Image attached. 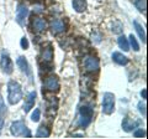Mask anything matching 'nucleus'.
Instances as JSON below:
<instances>
[{
	"label": "nucleus",
	"mask_w": 148,
	"mask_h": 139,
	"mask_svg": "<svg viewBox=\"0 0 148 139\" xmlns=\"http://www.w3.org/2000/svg\"><path fill=\"white\" fill-rule=\"evenodd\" d=\"M22 98L21 86L15 81H10L8 83V101L10 104H16Z\"/></svg>",
	"instance_id": "f257e3e1"
},
{
	"label": "nucleus",
	"mask_w": 148,
	"mask_h": 139,
	"mask_svg": "<svg viewBox=\"0 0 148 139\" xmlns=\"http://www.w3.org/2000/svg\"><path fill=\"white\" fill-rule=\"evenodd\" d=\"M11 134H14V136H22V137H26V138H31V132L30 129L26 127V124L22 122V120H16V122H14L11 124Z\"/></svg>",
	"instance_id": "f03ea898"
},
{
	"label": "nucleus",
	"mask_w": 148,
	"mask_h": 139,
	"mask_svg": "<svg viewBox=\"0 0 148 139\" xmlns=\"http://www.w3.org/2000/svg\"><path fill=\"white\" fill-rule=\"evenodd\" d=\"M115 109V96L110 92H106L103 96V112L105 114L114 113Z\"/></svg>",
	"instance_id": "7ed1b4c3"
},
{
	"label": "nucleus",
	"mask_w": 148,
	"mask_h": 139,
	"mask_svg": "<svg viewBox=\"0 0 148 139\" xmlns=\"http://www.w3.org/2000/svg\"><path fill=\"white\" fill-rule=\"evenodd\" d=\"M92 118V108L89 106H83L80 107V120H79V126L85 128L90 124Z\"/></svg>",
	"instance_id": "20e7f679"
},
{
	"label": "nucleus",
	"mask_w": 148,
	"mask_h": 139,
	"mask_svg": "<svg viewBox=\"0 0 148 139\" xmlns=\"http://www.w3.org/2000/svg\"><path fill=\"white\" fill-rule=\"evenodd\" d=\"M84 67L86 72L94 73L99 71V60L95 56H86L84 58Z\"/></svg>",
	"instance_id": "39448f33"
},
{
	"label": "nucleus",
	"mask_w": 148,
	"mask_h": 139,
	"mask_svg": "<svg viewBox=\"0 0 148 139\" xmlns=\"http://www.w3.org/2000/svg\"><path fill=\"white\" fill-rule=\"evenodd\" d=\"M45 86H46V88L51 92H57L59 90V81L56 76H49V77H47V80H46Z\"/></svg>",
	"instance_id": "423d86ee"
},
{
	"label": "nucleus",
	"mask_w": 148,
	"mask_h": 139,
	"mask_svg": "<svg viewBox=\"0 0 148 139\" xmlns=\"http://www.w3.org/2000/svg\"><path fill=\"white\" fill-rule=\"evenodd\" d=\"M0 65H1L3 71L5 72L6 75H10V73L12 72V62H11L10 57H9L6 54L1 55V61H0Z\"/></svg>",
	"instance_id": "0eeeda50"
},
{
	"label": "nucleus",
	"mask_w": 148,
	"mask_h": 139,
	"mask_svg": "<svg viewBox=\"0 0 148 139\" xmlns=\"http://www.w3.org/2000/svg\"><path fill=\"white\" fill-rule=\"evenodd\" d=\"M32 27L37 32H42L47 29V22L43 19H41V17H35L34 21H32Z\"/></svg>",
	"instance_id": "6e6552de"
},
{
	"label": "nucleus",
	"mask_w": 148,
	"mask_h": 139,
	"mask_svg": "<svg viewBox=\"0 0 148 139\" xmlns=\"http://www.w3.org/2000/svg\"><path fill=\"white\" fill-rule=\"evenodd\" d=\"M35 102H36V92H31V93H29V96H27L26 102L24 104V112L25 113L30 112L31 108L35 106Z\"/></svg>",
	"instance_id": "1a4fd4ad"
},
{
	"label": "nucleus",
	"mask_w": 148,
	"mask_h": 139,
	"mask_svg": "<svg viewBox=\"0 0 148 139\" xmlns=\"http://www.w3.org/2000/svg\"><path fill=\"white\" fill-rule=\"evenodd\" d=\"M27 14H29V10H27L26 6H22V5L18 6V9H17V15H16V21L20 25L24 24V19L27 16Z\"/></svg>",
	"instance_id": "9d476101"
},
{
	"label": "nucleus",
	"mask_w": 148,
	"mask_h": 139,
	"mask_svg": "<svg viewBox=\"0 0 148 139\" xmlns=\"http://www.w3.org/2000/svg\"><path fill=\"white\" fill-rule=\"evenodd\" d=\"M51 29H52V32H53L54 35L61 34V32L64 31V24H63V21H61V20L53 21L52 25H51Z\"/></svg>",
	"instance_id": "9b49d317"
},
{
	"label": "nucleus",
	"mask_w": 148,
	"mask_h": 139,
	"mask_svg": "<svg viewBox=\"0 0 148 139\" xmlns=\"http://www.w3.org/2000/svg\"><path fill=\"white\" fill-rule=\"evenodd\" d=\"M135 127H136V122L133 119H131L130 117L123 118V120H122V128H123V131L131 132Z\"/></svg>",
	"instance_id": "f8f14e48"
},
{
	"label": "nucleus",
	"mask_w": 148,
	"mask_h": 139,
	"mask_svg": "<svg viewBox=\"0 0 148 139\" xmlns=\"http://www.w3.org/2000/svg\"><path fill=\"white\" fill-rule=\"evenodd\" d=\"M42 60L45 62H51L53 60V50L52 46L48 45L43 51H42Z\"/></svg>",
	"instance_id": "ddd939ff"
},
{
	"label": "nucleus",
	"mask_w": 148,
	"mask_h": 139,
	"mask_svg": "<svg viewBox=\"0 0 148 139\" xmlns=\"http://www.w3.org/2000/svg\"><path fill=\"white\" fill-rule=\"evenodd\" d=\"M73 8L77 13H83L86 9V0H73Z\"/></svg>",
	"instance_id": "4468645a"
},
{
	"label": "nucleus",
	"mask_w": 148,
	"mask_h": 139,
	"mask_svg": "<svg viewBox=\"0 0 148 139\" xmlns=\"http://www.w3.org/2000/svg\"><path fill=\"white\" fill-rule=\"evenodd\" d=\"M112 60L116 63L122 65V66H123V65H127V62H128V58L126 56H123L121 52H114L112 54Z\"/></svg>",
	"instance_id": "2eb2a0df"
},
{
	"label": "nucleus",
	"mask_w": 148,
	"mask_h": 139,
	"mask_svg": "<svg viewBox=\"0 0 148 139\" xmlns=\"http://www.w3.org/2000/svg\"><path fill=\"white\" fill-rule=\"evenodd\" d=\"M17 66L20 67V70L22 72H25L26 75H30V70H29V63H27V61L25 60V57H18L17 58Z\"/></svg>",
	"instance_id": "dca6fc26"
},
{
	"label": "nucleus",
	"mask_w": 148,
	"mask_h": 139,
	"mask_svg": "<svg viewBox=\"0 0 148 139\" xmlns=\"http://www.w3.org/2000/svg\"><path fill=\"white\" fill-rule=\"evenodd\" d=\"M49 134H51V131H49L47 127L41 126L38 129H37L36 137H37V138H48V137H49Z\"/></svg>",
	"instance_id": "f3484780"
},
{
	"label": "nucleus",
	"mask_w": 148,
	"mask_h": 139,
	"mask_svg": "<svg viewBox=\"0 0 148 139\" xmlns=\"http://www.w3.org/2000/svg\"><path fill=\"white\" fill-rule=\"evenodd\" d=\"M133 25H135V29H136V31H137V34H138V36H140V39L143 41V44L146 42V32H145V30H143V27L138 24L137 21H135L133 22Z\"/></svg>",
	"instance_id": "a211bd4d"
},
{
	"label": "nucleus",
	"mask_w": 148,
	"mask_h": 139,
	"mask_svg": "<svg viewBox=\"0 0 148 139\" xmlns=\"http://www.w3.org/2000/svg\"><path fill=\"white\" fill-rule=\"evenodd\" d=\"M117 42H119V46H120V47H121L123 51H128V50H130L128 40L125 38V36H120L119 40H117Z\"/></svg>",
	"instance_id": "6ab92c4d"
},
{
	"label": "nucleus",
	"mask_w": 148,
	"mask_h": 139,
	"mask_svg": "<svg viewBox=\"0 0 148 139\" xmlns=\"http://www.w3.org/2000/svg\"><path fill=\"white\" fill-rule=\"evenodd\" d=\"M135 6L138 9V11L146 13V0H135Z\"/></svg>",
	"instance_id": "aec40b11"
},
{
	"label": "nucleus",
	"mask_w": 148,
	"mask_h": 139,
	"mask_svg": "<svg viewBox=\"0 0 148 139\" xmlns=\"http://www.w3.org/2000/svg\"><path fill=\"white\" fill-rule=\"evenodd\" d=\"M4 112H5V107H4L3 101L0 99V132H1V128L4 124Z\"/></svg>",
	"instance_id": "412c9836"
},
{
	"label": "nucleus",
	"mask_w": 148,
	"mask_h": 139,
	"mask_svg": "<svg viewBox=\"0 0 148 139\" xmlns=\"http://www.w3.org/2000/svg\"><path fill=\"white\" fill-rule=\"evenodd\" d=\"M128 44H131V46L133 47V50H135V51L140 50V45H138L137 40H136V38H135L133 35H130V42H128Z\"/></svg>",
	"instance_id": "4be33fe9"
},
{
	"label": "nucleus",
	"mask_w": 148,
	"mask_h": 139,
	"mask_svg": "<svg viewBox=\"0 0 148 139\" xmlns=\"http://www.w3.org/2000/svg\"><path fill=\"white\" fill-rule=\"evenodd\" d=\"M40 115H41L40 109H35V112L32 113V115H31L32 122H38V120H40Z\"/></svg>",
	"instance_id": "5701e85b"
},
{
	"label": "nucleus",
	"mask_w": 148,
	"mask_h": 139,
	"mask_svg": "<svg viewBox=\"0 0 148 139\" xmlns=\"http://www.w3.org/2000/svg\"><path fill=\"white\" fill-rule=\"evenodd\" d=\"M133 136H135L136 138H143L146 136V132L143 131V129H137V131L133 133Z\"/></svg>",
	"instance_id": "b1692460"
},
{
	"label": "nucleus",
	"mask_w": 148,
	"mask_h": 139,
	"mask_svg": "<svg viewBox=\"0 0 148 139\" xmlns=\"http://www.w3.org/2000/svg\"><path fill=\"white\" fill-rule=\"evenodd\" d=\"M138 108H140V112L143 114V117H146V104L143 103V102H140V103H138Z\"/></svg>",
	"instance_id": "393cba45"
},
{
	"label": "nucleus",
	"mask_w": 148,
	"mask_h": 139,
	"mask_svg": "<svg viewBox=\"0 0 148 139\" xmlns=\"http://www.w3.org/2000/svg\"><path fill=\"white\" fill-rule=\"evenodd\" d=\"M21 47L24 49V50L29 49V41H27L26 38H22V39H21Z\"/></svg>",
	"instance_id": "a878e982"
},
{
	"label": "nucleus",
	"mask_w": 148,
	"mask_h": 139,
	"mask_svg": "<svg viewBox=\"0 0 148 139\" xmlns=\"http://www.w3.org/2000/svg\"><path fill=\"white\" fill-rule=\"evenodd\" d=\"M141 96L143 97V99H147V90H143L141 92Z\"/></svg>",
	"instance_id": "bb28decb"
}]
</instances>
